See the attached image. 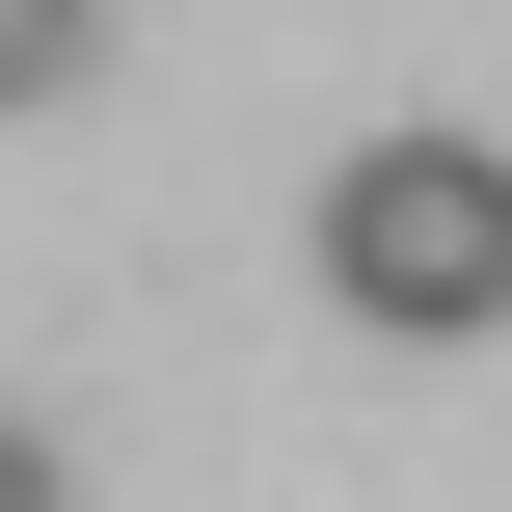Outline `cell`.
<instances>
[{
	"instance_id": "6da1fadb",
	"label": "cell",
	"mask_w": 512,
	"mask_h": 512,
	"mask_svg": "<svg viewBox=\"0 0 512 512\" xmlns=\"http://www.w3.org/2000/svg\"><path fill=\"white\" fill-rule=\"evenodd\" d=\"M297 270H324L378 351H486L512 324V135H351L324 216H297Z\"/></svg>"
},
{
	"instance_id": "7a4b0ae2",
	"label": "cell",
	"mask_w": 512,
	"mask_h": 512,
	"mask_svg": "<svg viewBox=\"0 0 512 512\" xmlns=\"http://www.w3.org/2000/svg\"><path fill=\"white\" fill-rule=\"evenodd\" d=\"M108 81V0H0V108H81Z\"/></svg>"
},
{
	"instance_id": "3957f363",
	"label": "cell",
	"mask_w": 512,
	"mask_h": 512,
	"mask_svg": "<svg viewBox=\"0 0 512 512\" xmlns=\"http://www.w3.org/2000/svg\"><path fill=\"white\" fill-rule=\"evenodd\" d=\"M0 512H81V459H54V432H27V405H0Z\"/></svg>"
}]
</instances>
